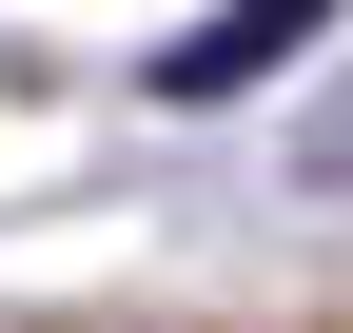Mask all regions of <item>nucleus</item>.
Masks as SVG:
<instances>
[{
	"label": "nucleus",
	"mask_w": 353,
	"mask_h": 333,
	"mask_svg": "<svg viewBox=\"0 0 353 333\" xmlns=\"http://www.w3.org/2000/svg\"><path fill=\"white\" fill-rule=\"evenodd\" d=\"M353 0H216L196 39H157V98H255V78L294 59V39H334Z\"/></svg>",
	"instance_id": "1"
}]
</instances>
